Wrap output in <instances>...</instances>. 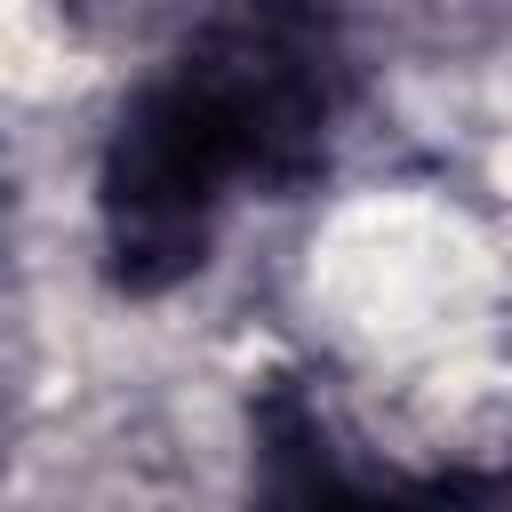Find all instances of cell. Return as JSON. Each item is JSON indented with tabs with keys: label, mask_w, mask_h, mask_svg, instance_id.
Segmentation results:
<instances>
[{
	"label": "cell",
	"mask_w": 512,
	"mask_h": 512,
	"mask_svg": "<svg viewBox=\"0 0 512 512\" xmlns=\"http://www.w3.org/2000/svg\"><path fill=\"white\" fill-rule=\"evenodd\" d=\"M224 144L240 192L320 176L344 112V40L328 0H216L160 72Z\"/></svg>",
	"instance_id": "cell-1"
}]
</instances>
